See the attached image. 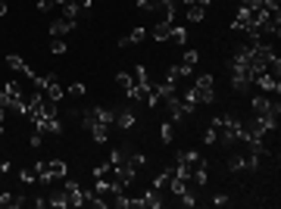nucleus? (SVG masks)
<instances>
[{"label": "nucleus", "instance_id": "obj_1", "mask_svg": "<svg viewBox=\"0 0 281 209\" xmlns=\"http://www.w3.org/2000/svg\"><path fill=\"white\" fill-rule=\"evenodd\" d=\"M184 97L191 100L194 106H206V103H213L216 100V81H213V75H197V81L191 85V91H187Z\"/></svg>", "mask_w": 281, "mask_h": 209}, {"label": "nucleus", "instance_id": "obj_2", "mask_svg": "<svg viewBox=\"0 0 281 209\" xmlns=\"http://www.w3.org/2000/svg\"><path fill=\"white\" fill-rule=\"evenodd\" d=\"M197 169H206V159L200 156V150H178L175 153V175L191 181V175Z\"/></svg>", "mask_w": 281, "mask_h": 209}, {"label": "nucleus", "instance_id": "obj_3", "mask_svg": "<svg viewBox=\"0 0 281 209\" xmlns=\"http://www.w3.org/2000/svg\"><path fill=\"white\" fill-rule=\"evenodd\" d=\"M250 106H253V115H269V119H278V112H281V103L272 97H263V94L250 97Z\"/></svg>", "mask_w": 281, "mask_h": 209}, {"label": "nucleus", "instance_id": "obj_4", "mask_svg": "<svg viewBox=\"0 0 281 209\" xmlns=\"http://www.w3.org/2000/svg\"><path fill=\"white\" fill-rule=\"evenodd\" d=\"M253 85L263 88V91H272V94H278V91H281V81H278L275 72H260V75H253Z\"/></svg>", "mask_w": 281, "mask_h": 209}, {"label": "nucleus", "instance_id": "obj_5", "mask_svg": "<svg viewBox=\"0 0 281 209\" xmlns=\"http://www.w3.org/2000/svg\"><path fill=\"white\" fill-rule=\"evenodd\" d=\"M66 200H69V206L72 209H78V206H85V191H81V184L78 181H66Z\"/></svg>", "mask_w": 281, "mask_h": 209}, {"label": "nucleus", "instance_id": "obj_6", "mask_svg": "<svg viewBox=\"0 0 281 209\" xmlns=\"http://www.w3.org/2000/svg\"><path fill=\"white\" fill-rule=\"evenodd\" d=\"M144 38H147V28L144 25H135L128 34H122V38H119V47H135V44H140Z\"/></svg>", "mask_w": 281, "mask_h": 209}, {"label": "nucleus", "instance_id": "obj_7", "mask_svg": "<svg viewBox=\"0 0 281 209\" xmlns=\"http://www.w3.org/2000/svg\"><path fill=\"white\" fill-rule=\"evenodd\" d=\"M66 172H69V166H66L63 159H50V162H47V184L66 178Z\"/></svg>", "mask_w": 281, "mask_h": 209}, {"label": "nucleus", "instance_id": "obj_8", "mask_svg": "<svg viewBox=\"0 0 281 209\" xmlns=\"http://www.w3.org/2000/svg\"><path fill=\"white\" fill-rule=\"evenodd\" d=\"M69 31H75V22H69L66 16L50 22V38H63V34H69Z\"/></svg>", "mask_w": 281, "mask_h": 209}, {"label": "nucleus", "instance_id": "obj_9", "mask_svg": "<svg viewBox=\"0 0 281 209\" xmlns=\"http://www.w3.org/2000/svg\"><path fill=\"white\" fill-rule=\"evenodd\" d=\"M116 125H119L122 131H128V128H135V109L116 106Z\"/></svg>", "mask_w": 281, "mask_h": 209}, {"label": "nucleus", "instance_id": "obj_10", "mask_svg": "<svg viewBox=\"0 0 281 209\" xmlns=\"http://www.w3.org/2000/svg\"><path fill=\"white\" fill-rule=\"evenodd\" d=\"M172 25L175 22H153V25H150L153 41H172Z\"/></svg>", "mask_w": 281, "mask_h": 209}, {"label": "nucleus", "instance_id": "obj_11", "mask_svg": "<svg viewBox=\"0 0 281 209\" xmlns=\"http://www.w3.org/2000/svg\"><path fill=\"white\" fill-rule=\"evenodd\" d=\"M88 131H91V137H94L97 144H107V137H110V125H107V122H94Z\"/></svg>", "mask_w": 281, "mask_h": 209}, {"label": "nucleus", "instance_id": "obj_12", "mask_svg": "<svg viewBox=\"0 0 281 209\" xmlns=\"http://www.w3.org/2000/svg\"><path fill=\"white\" fill-rule=\"evenodd\" d=\"M184 13H187V22H191V25H197V22H203V19H206V9H203L200 3H187V6H184Z\"/></svg>", "mask_w": 281, "mask_h": 209}, {"label": "nucleus", "instance_id": "obj_13", "mask_svg": "<svg viewBox=\"0 0 281 209\" xmlns=\"http://www.w3.org/2000/svg\"><path fill=\"white\" fill-rule=\"evenodd\" d=\"M6 66L13 69V72H25V69H28V63L22 60L19 53H6Z\"/></svg>", "mask_w": 281, "mask_h": 209}, {"label": "nucleus", "instance_id": "obj_14", "mask_svg": "<svg viewBox=\"0 0 281 209\" xmlns=\"http://www.w3.org/2000/svg\"><path fill=\"white\" fill-rule=\"evenodd\" d=\"M159 137H162V144H172V141H175V122H172V119L159 125Z\"/></svg>", "mask_w": 281, "mask_h": 209}, {"label": "nucleus", "instance_id": "obj_15", "mask_svg": "<svg viewBox=\"0 0 281 209\" xmlns=\"http://www.w3.org/2000/svg\"><path fill=\"white\" fill-rule=\"evenodd\" d=\"M172 175H175V169L159 172V175L153 178V188H156V191H166V188H169V181H172Z\"/></svg>", "mask_w": 281, "mask_h": 209}, {"label": "nucleus", "instance_id": "obj_16", "mask_svg": "<svg viewBox=\"0 0 281 209\" xmlns=\"http://www.w3.org/2000/svg\"><path fill=\"white\" fill-rule=\"evenodd\" d=\"M47 203H50V206H56V209L69 206V200H66V191H50V197H47Z\"/></svg>", "mask_w": 281, "mask_h": 209}, {"label": "nucleus", "instance_id": "obj_17", "mask_svg": "<svg viewBox=\"0 0 281 209\" xmlns=\"http://www.w3.org/2000/svg\"><path fill=\"white\" fill-rule=\"evenodd\" d=\"M172 41H175V44H187V28L178 25V22L172 25Z\"/></svg>", "mask_w": 281, "mask_h": 209}, {"label": "nucleus", "instance_id": "obj_18", "mask_svg": "<svg viewBox=\"0 0 281 209\" xmlns=\"http://www.w3.org/2000/svg\"><path fill=\"white\" fill-rule=\"evenodd\" d=\"M66 94H69V97H85V94H88V88L81 85V81H72V85L66 88Z\"/></svg>", "mask_w": 281, "mask_h": 209}, {"label": "nucleus", "instance_id": "obj_19", "mask_svg": "<svg viewBox=\"0 0 281 209\" xmlns=\"http://www.w3.org/2000/svg\"><path fill=\"white\" fill-rule=\"evenodd\" d=\"M66 50H69V47H66L63 38H53V41H50V53H53V56H63Z\"/></svg>", "mask_w": 281, "mask_h": 209}, {"label": "nucleus", "instance_id": "obj_20", "mask_svg": "<svg viewBox=\"0 0 281 209\" xmlns=\"http://www.w3.org/2000/svg\"><path fill=\"white\" fill-rule=\"evenodd\" d=\"M228 169H231V172H241V169H244V153H234V156L228 159Z\"/></svg>", "mask_w": 281, "mask_h": 209}, {"label": "nucleus", "instance_id": "obj_21", "mask_svg": "<svg viewBox=\"0 0 281 209\" xmlns=\"http://www.w3.org/2000/svg\"><path fill=\"white\" fill-rule=\"evenodd\" d=\"M116 85H119L122 91H128V88H132V75H128V72H119V75H116Z\"/></svg>", "mask_w": 281, "mask_h": 209}, {"label": "nucleus", "instance_id": "obj_22", "mask_svg": "<svg viewBox=\"0 0 281 209\" xmlns=\"http://www.w3.org/2000/svg\"><path fill=\"white\" fill-rule=\"evenodd\" d=\"M34 178H38V175H34V169H22V172H19V181H22V184H31Z\"/></svg>", "mask_w": 281, "mask_h": 209}, {"label": "nucleus", "instance_id": "obj_23", "mask_svg": "<svg viewBox=\"0 0 281 209\" xmlns=\"http://www.w3.org/2000/svg\"><path fill=\"white\" fill-rule=\"evenodd\" d=\"M209 203H213V206H225V203H228V197H225V194H216Z\"/></svg>", "mask_w": 281, "mask_h": 209}, {"label": "nucleus", "instance_id": "obj_24", "mask_svg": "<svg viewBox=\"0 0 281 209\" xmlns=\"http://www.w3.org/2000/svg\"><path fill=\"white\" fill-rule=\"evenodd\" d=\"M50 6H53V0H38V9H41V13H50Z\"/></svg>", "mask_w": 281, "mask_h": 209}, {"label": "nucleus", "instance_id": "obj_25", "mask_svg": "<svg viewBox=\"0 0 281 209\" xmlns=\"http://www.w3.org/2000/svg\"><path fill=\"white\" fill-rule=\"evenodd\" d=\"M91 3H94V0H78V6H81V13H88V9H91Z\"/></svg>", "mask_w": 281, "mask_h": 209}, {"label": "nucleus", "instance_id": "obj_26", "mask_svg": "<svg viewBox=\"0 0 281 209\" xmlns=\"http://www.w3.org/2000/svg\"><path fill=\"white\" fill-rule=\"evenodd\" d=\"M3 172H9V162H6V159H0V178H3Z\"/></svg>", "mask_w": 281, "mask_h": 209}, {"label": "nucleus", "instance_id": "obj_27", "mask_svg": "<svg viewBox=\"0 0 281 209\" xmlns=\"http://www.w3.org/2000/svg\"><path fill=\"white\" fill-rule=\"evenodd\" d=\"M6 13H9V6L3 3V0H0V16H6Z\"/></svg>", "mask_w": 281, "mask_h": 209}, {"label": "nucleus", "instance_id": "obj_28", "mask_svg": "<svg viewBox=\"0 0 281 209\" xmlns=\"http://www.w3.org/2000/svg\"><path fill=\"white\" fill-rule=\"evenodd\" d=\"M238 3H241V6H247V3H250V0H238Z\"/></svg>", "mask_w": 281, "mask_h": 209}]
</instances>
